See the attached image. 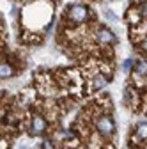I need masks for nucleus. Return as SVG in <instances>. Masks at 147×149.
Wrapping results in <instances>:
<instances>
[{"mask_svg":"<svg viewBox=\"0 0 147 149\" xmlns=\"http://www.w3.org/2000/svg\"><path fill=\"white\" fill-rule=\"evenodd\" d=\"M96 126H98L99 133H101L103 137H110V135L115 132V123H114V119H112V117H108V116L99 117V119H98V123H96Z\"/></svg>","mask_w":147,"mask_h":149,"instance_id":"obj_1","label":"nucleus"},{"mask_svg":"<svg viewBox=\"0 0 147 149\" xmlns=\"http://www.w3.org/2000/svg\"><path fill=\"white\" fill-rule=\"evenodd\" d=\"M69 18L75 23H85L89 20V9L85 6H73L69 9Z\"/></svg>","mask_w":147,"mask_h":149,"instance_id":"obj_2","label":"nucleus"},{"mask_svg":"<svg viewBox=\"0 0 147 149\" xmlns=\"http://www.w3.org/2000/svg\"><path fill=\"white\" fill-rule=\"evenodd\" d=\"M44 130H46V123H44V119L35 117V119L32 121V128H30L32 135H41V133L44 132Z\"/></svg>","mask_w":147,"mask_h":149,"instance_id":"obj_3","label":"nucleus"},{"mask_svg":"<svg viewBox=\"0 0 147 149\" xmlns=\"http://www.w3.org/2000/svg\"><path fill=\"white\" fill-rule=\"evenodd\" d=\"M98 37H99V41H101V43H114V41H115V36L110 32L108 29H101V30H98Z\"/></svg>","mask_w":147,"mask_h":149,"instance_id":"obj_4","label":"nucleus"},{"mask_svg":"<svg viewBox=\"0 0 147 149\" xmlns=\"http://www.w3.org/2000/svg\"><path fill=\"white\" fill-rule=\"evenodd\" d=\"M137 137L138 139H147V123H140L137 126Z\"/></svg>","mask_w":147,"mask_h":149,"instance_id":"obj_5","label":"nucleus"},{"mask_svg":"<svg viewBox=\"0 0 147 149\" xmlns=\"http://www.w3.org/2000/svg\"><path fill=\"white\" fill-rule=\"evenodd\" d=\"M2 78H9V77H12V71H11V68H9V64H2Z\"/></svg>","mask_w":147,"mask_h":149,"instance_id":"obj_6","label":"nucleus"},{"mask_svg":"<svg viewBox=\"0 0 147 149\" xmlns=\"http://www.w3.org/2000/svg\"><path fill=\"white\" fill-rule=\"evenodd\" d=\"M105 84H106V82H105V78H101V77H98V78H96V87H98V89H99L101 85H105Z\"/></svg>","mask_w":147,"mask_h":149,"instance_id":"obj_7","label":"nucleus"},{"mask_svg":"<svg viewBox=\"0 0 147 149\" xmlns=\"http://www.w3.org/2000/svg\"><path fill=\"white\" fill-rule=\"evenodd\" d=\"M138 73H142V74L147 73V64H145V62H142V64L138 66Z\"/></svg>","mask_w":147,"mask_h":149,"instance_id":"obj_8","label":"nucleus"}]
</instances>
